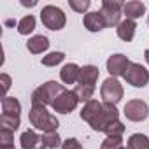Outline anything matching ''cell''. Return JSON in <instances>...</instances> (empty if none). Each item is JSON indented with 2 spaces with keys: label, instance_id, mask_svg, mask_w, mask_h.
Segmentation results:
<instances>
[{
  "label": "cell",
  "instance_id": "cell-1",
  "mask_svg": "<svg viewBox=\"0 0 149 149\" xmlns=\"http://www.w3.org/2000/svg\"><path fill=\"white\" fill-rule=\"evenodd\" d=\"M81 119L86 121L95 132H105V128L112 121L119 119V112H118L116 105L105 104V102H98V100L91 98L81 109Z\"/></svg>",
  "mask_w": 149,
  "mask_h": 149
},
{
  "label": "cell",
  "instance_id": "cell-2",
  "mask_svg": "<svg viewBox=\"0 0 149 149\" xmlns=\"http://www.w3.org/2000/svg\"><path fill=\"white\" fill-rule=\"evenodd\" d=\"M65 91V86L56 83V81H47L44 83L42 86L35 88L32 97H30V102H32V107H46V105H53V102L58 98L60 93Z\"/></svg>",
  "mask_w": 149,
  "mask_h": 149
},
{
  "label": "cell",
  "instance_id": "cell-3",
  "mask_svg": "<svg viewBox=\"0 0 149 149\" xmlns=\"http://www.w3.org/2000/svg\"><path fill=\"white\" fill-rule=\"evenodd\" d=\"M28 119L32 123L33 128L44 132V133H51V132H56L58 126H60V121L56 116H53L51 112H47L46 107H32L30 112H28Z\"/></svg>",
  "mask_w": 149,
  "mask_h": 149
},
{
  "label": "cell",
  "instance_id": "cell-4",
  "mask_svg": "<svg viewBox=\"0 0 149 149\" xmlns=\"http://www.w3.org/2000/svg\"><path fill=\"white\" fill-rule=\"evenodd\" d=\"M40 21L46 28L53 30V32H58L65 26L67 23V18H65V13L56 7V6H44L42 11H40Z\"/></svg>",
  "mask_w": 149,
  "mask_h": 149
},
{
  "label": "cell",
  "instance_id": "cell-5",
  "mask_svg": "<svg viewBox=\"0 0 149 149\" xmlns=\"http://www.w3.org/2000/svg\"><path fill=\"white\" fill-rule=\"evenodd\" d=\"M100 95H102V98H104L105 104L116 105V104L123 98L125 90H123V84L118 81V77H107V79L102 83Z\"/></svg>",
  "mask_w": 149,
  "mask_h": 149
},
{
  "label": "cell",
  "instance_id": "cell-6",
  "mask_svg": "<svg viewBox=\"0 0 149 149\" xmlns=\"http://www.w3.org/2000/svg\"><path fill=\"white\" fill-rule=\"evenodd\" d=\"M123 2H118V0H104L102 2V9L100 14L104 16V21L107 26H118L121 23V14H123Z\"/></svg>",
  "mask_w": 149,
  "mask_h": 149
},
{
  "label": "cell",
  "instance_id": "cell-7",
  "mask_svg": "<svg viewBox=\"0 0 149 149\" xmlns=\"http://www.w3.org/2000/svg\"><path fill=\"white\" fill-rule=\"evenodd\" d=\"M125 81L128 84H132L133 88H146L147 83H149V72L140 63L132 61V65L128 67V70L125 74Z\"/></svg>",
  "mask_w": 149,
  "mask_h": 149
},
{
  "label": "cell",
  "instance_id": "cell-8",
  "mask_svg": "<svg viewBox=\"0 0 149 149\" xmlns=\"http://www.w3.org/2000/svg\"><path fill=\"white\" fill-rule=\"evenodd\" d=\"M79 104V97L74 93V90H65L63 93L58 95V98L53 102V111L54 112H60V114H68L72 112L74 109L77 107Z\"/></svg>",
  "mask_w": 149,
  "mask_h": 149
},
{
  "label": "cell",
  "instance_id": "cell-9",
  "mask_svg": "<svg viewBox=\"0 0 149 149\" xmlns=\"http://www.w3.org/2000/svg\"><path fill=\"white\" fill-rule=\"evenodd\" d=\"M123 112H125L126 119H130V121H133V123H139V121L147 119V116H149V105H147L144 100L133 98V100L126 102Z\"/></svg>",
  "mask_w": 149,
  "mask_h": 149
},
{
  "label": "cell",
  "instance_id": "cell-10",
  "mask_svg": "<svg viewBox=\"0 0 149 149\" xmlns=\"http://www.w3.org/2000/svg\"><path fill=\"white\" fill-rule=\"evenodd\" d=\"M130 65H132V61L128 60V56L118 53V54L109 56V60H107V72L111 74V77H125V74H126Z\"/></svg>",
  "mask_w": 149,
  "mask_h": 149
},
{
  "label": "cell",
  "instance_id": "cell-11",
  "mask_svg": "<svg viewBox=\"0 0 149 149\" xmlns=\"http://www.w3.org/2000/svg\"><path fill=\"white\" fill-rule=\"evenodd\" d=\"M19 142H21V149H47L42 135H37L33 130L23 132L19 137Z\"/></svg>",
  "mask_w": 149,
  "mask_h": 149
},
{
  "label": "cell",
  "instance_id": "cell-12",
  "mask_svg": "<svg viewBox=\"0 0 149 149\" xmlns=\"http://www.w3.org/2000/svg\"><path fill=\"white\" fill-rule=\"evenodd\" d=\"M79 76H81V67L76 63H67L61 67L60 70V77L65 84H76L79 83Z\"/></svg>",
  "mask_w": 149,
  "mask_h": 149
},
{
  "label": "cell",
  "instance_id": "cell-13",
  "mask_svg": "<svg viewBox=\"0 0 149 149\" xmlns=\"http://www.w3.org/2000/svg\"><path fill=\"white\" fill-rule=\"evenodd\" d=\"M83 25H84V28L90 30V32H100V30H104V28L107 26L105 21H104V16L100 14V11H95V13H88V14H84V18H83Z\"/></svg>",
  "mask_w": 149,
  "mask_h": 149
},
{
  "label": "cell",
  "instance_id": "cell-14",
  "mask_svg": "<svg viewBox=\"0 0 149 149\" xmlns=\"http://www.w3.org/2000/svg\"><path fill=\"white\" fill-rule=\"evenodd\" d=\"M98 76H100L98 67H95V65H84V67H81L79 84H83V86H93L95 88V84L98 81Z\"/></svg>",
  "mask_w": 149,
  "mask_h": 149
},
{
  "label": "cell",
  "instance_id": "cell-15",
  "mask_svg": "<svg viewBox=\"0 0 149 149\" xmlns=\"http://www.w3.org/2000/svg\"><path fill=\"white\" fill-rule=\"evenodd\" d=\"M116 32H118V37H119L121 40L130 42V40H133V37H135V32H137V23H135L133 19H123V21L118 25Z\"/></svg>",
  "mask_w": 149,
  "mask_h": 149
},
{
  "label": "cell",
  "instance_id": "cell-16",
  "mask_svg": "<svg viewBox=\"0 0 149 149\" xmlns=\"http://www.w3.org/2000/svg\"><path fill=\"white\" fill-rule=\"evenodd\" d=\"M146 13V4L144 2H137V0H132V2H126L123 6V14L126 16V19H137Z\"/></svg>",
  "mask_w": 149,
  "mask_h": 149
},
{
  "label": "cell",
  "instance_id": "cell-17",
  "mask_svg": "<svg viewBox=\"0 0 149 149\" xmlns=\"http://www.w3.org/2000/svg\"><path fill=\"white\" fill-rule=\"evenodd\" d=\"M26 47L32 54H40L49 47V39L46 35H33L32 39H28Z\"/></svg>",
  "mask_w": 149,
  "mask_h": 149
},
{
  "label": "cell",
  "instance_id": "cell-18",
  "mask_svg": "<svg viewBox=\"0 0 149 149\" xmlns=\"http://www.w3.org/2000/svg\"><path fill=\"white\" fill-rule=\"evenodd\" d=\"M2 114L19 118V114H21V104H19V100L14 98V97H4L2 98Z\"/></svg>",
  "mask_w": 149,
  "mask_h": 149
},
{
  "label": "cell",
  "instance_id": "cell-19",
  "mask_svg": "<svg viewBox=\"0 0 149 149\" xmlns=\"http://www.w3.org/2000/svg\"><path fill=\"white\" fill-rule=\"evenodd\" d=\"M128 149H149V139L144 133H133L128 139Z\"/></svg>",
  "mask_w": 149,
  "mask_h": 149
},
{
  "label": "cell",
  "instance_id": "cell-20",
  "mask_svg": "<svg viewBox=\"0 0 149 149\" xmlns=\"http://www.w3.org/2000/svg\"><path fill=\"white\" fill-rule=\"evenodd\" d=\"M35 30V18L33 16H25L19 23H18V32L21 33V35H28V33H32Z\"/></svg>",
  "mask_w": 149,
  "mask_h": 149
},
{
  "label": "cell",
  "instance_id": "cell-21",
  "mask_svg": "<svg viewBox=\"0 0 149 149\" xmlns=\"http://www.w3.org/2000/svg\"><path fill=\"white\" fill-rule=\"evenodd\" d=\"M74 93H76L79 97V102H88L93 98V93H95V88L93 86H83V84H77L76 88H74Z\"/></svg>",
  "mask_w": 149,
  "mask_h": 149
},
{
  "label": "cell",
  "instance_id": "cell-22",
  "mask_svg": "<svg viewBox=\"0 0 149 149\" xmlns=\"http://www.w3.org/2000/svg\"><path fill=\"white\" fill-rule=\"evenodd\" d=\"M63 60H65V53L54 51V53H49V54L42 56V65H46V67H56V65H60Z\"/></svg>",
  "mask_w": 149,
  "mask_h": 149
},
{
  "label": "cell",
  "instance_id": "cell-23",
  "mask_svg": "<svg viewBox=\"0 0 149 149\" xmlns=\"http://www.w3.org/2000/svg\"><path fill=\"white\" fill-rule=\"evenodd\" d=\"M42 139H44V144H46V147H47V149H58V147H61V146H63V140L60 139L58 132L44 133V135H42Z\"/></svg>",
  "mask_w": 149,
  "mask_h": 149
},
{
  "label": "cell",
  "instance_id": "cell-24",
  "mask_svg": "<svg viewBox=\"0 0 149 149\" xmlns=\"http://www.w3.org/2000/svg\"><path fill=\"white\" fill-rule=\"evenodd\" d=\"M107 137H121L123 133H125V125L118 119V121H112L107 128H105V132H104Z\"/></svg>",
  "mask_w": 149,
  "mask_h": 149
},
{
  "label": "cell",
  "instance_id": "cell-25",
  "mask_svg": "<svg viewBox=\"0 0 149 149\" xmlns=\"http://www.w3.org/2000/svg\"><path fill=\"white\" fill-rule=\"evenodd\" d=\"M0 125H2V128H9V130L16 132V130L19 128V118L2 114V116H0Z\"/></svg>",
  "mask_w": 149,
  "mask_h": 149
},
{
  "label": "cell",
  "instance_id": "cell-26",
  "mask_svg": "<svg viewBox=\"0 0 149 149\" xmlns=\"http://www.w3.org/2000/svg\"><path fill=\"white\" fill-rule=\"evenodd\" d=\"M100 149H123V139L121 137H107L102 142Z\"/></svg>",
  "mask_w": 149,
  "mask_h": 149
},
{
  "label": "cell",
  "instance_id": "cell-27",
  "mask_svg": "<svg viewBox=\"0 0 149 149\" xmlns=\"http://www.w3.org/2000/svg\"><path fill=\"white\" fill-rule=\"evenodd\" d=\"M68 6H70V9H74L76 13H86L90 9L91 2H90V0H70Z\"/></svg>",
  "mask_w": 149,
  "mask_h": 149
},
{
  "label": "cell",
  "instance_id": "cell-28",
  "mask_svg": "<svg viewBox=\"0 0 149 149\" xmlns=\"http://www.w3.org/2000/svg\"><path fill=\"white\" fill-rule=\"evenodd\" d=\"M0 140H2L0 146H11L13 140H14V132L9 130V128H2L0 130Z\"/></svg>",
  "mask_w": 149,
  "mask_h": 149
},
{
  "label": "cell",
  "instance_id": "cell-29",
  "mask_svg": "<svg viewBox=\"0 0 149 149\" xmlns=\"http://www.w3.org/2000/svg\"><path fill=\"white\" fill-rule=\"evenodd\" d=\"M61 149H83V146H81V142L77 140V139H67V140H63V146H61Z\"/></svg>",
  "mask_w": 149,
  "mask_h": 149
},
{
  "label": "cell",
  "instance_id": "cell-30",
  "mask_svg": "<svg viewBox=\"0 0 149 149\" xmlns=\"http://www.w3.org/2000/svg\"><path fill=\"white\" fill-rule=\"evenodd\" d=\"M0 79H2V84H4V91L7 93L9 88H11V77L7 76V74H2V76H0Z\"/></svg>",
  "mask_w": 149,
  "mask_h": 149
},
{
  "label": "cell",
  "instance_id": "cell-31",
  "mask_svg": "<svg viewBox=\"0 0 149 149\" xmlns=\"http://www.w3.org/2000/svg\"><path fill=\"white\" fill-rule=\"evenodd\" d=\"M21 6H25V7H33V6H37V2H21Z\"/></svg>",
  "mask_w": 149,
  "mask_h": 149
},
{
  "label": "cell",
  "instance_id": "cell-32",
  "mask_svg": "<svg viewBox=\"0 0 149 149\" xmlns=\"http://www.w3.org/2000/svg\"><path fill=\"white\" fill-rule=\"evenodd\" d=\"M144 58H146V61L149 63V49H146V51H144Z\"/></svg>",
  "mask_w": 149,
  "mask_h": 149
},
{
  "label": "cell",
  "instance_id": "cell-33",
  "mask_svg": "<svg viewBox=\"0 0 149 149\" xmlns=\"http://www.w3.org/2000/svg\"><path fill=\"white\" fill-rule=\"evenodd\" d=\"M0 149H14V144H11V146H0Z\"/></svg>",
  "mask_w": 149,
  "mask_h": 149
},
{
  "label": "cell",
  "instance_id": "cell-34",
  "mask_svg": "<svg viewBox=\"0 0 149 149\" xmlns=\"http://www.w3.org/2000/svg\"><path fill=\"white\" fill-rule=\"evenodd\" d=\"M123 149H126V147H123Z\"/></svg>",
  "mask_w": 149,
  "mask_h": 149
}]
</instances>
